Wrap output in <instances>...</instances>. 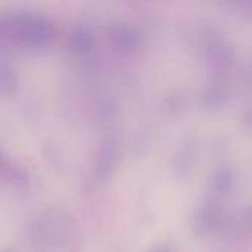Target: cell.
Wrapping results in <instances>:
<instances>
[{"label": "cell", "mask_w": 252, "mask_h": 252, "mask_svg": "<svg viewBox=\"0 0 252 252\" xmlns=\"http://www.w3.org/2000/svg\"><path fill=\"white\" fill-rule=\"evenodd\" d=\"M19 32L22 40L31 44H44L49 43L53 37V30L49 24L37 19H25L19 24Z\"/></svg>", "instance_id": "obj_1"}]
</instances>
